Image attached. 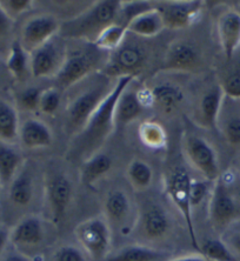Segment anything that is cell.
I'll return each mask as SVG.
<instances>
[{
  "mask_svg": "<svg viewBox=\"0 0 240 261\" xmlns=\"http://www.w3.org/2000/svg\"><path fill=\"white\" fill-rule=\"evenodd\" d=\"M134 78L133 75H124L117 79L111 93L95 111L85 128L75 137V141L69 149V154L73 155V158L86 160L97 154V151L102 147L112 130L115 128L114 112L117 102L120 95L130 86Z\"/></svg>",
  "mask_w": 240,
  "mask_h": 261,
  "instance_id": "1",
  "label": "cell"
},
{
  "mask_svg": "<svg viewBox=\"0 0 240 261\" xmlns=\"http://www.w3.org/2000/svg\"><path fill=\"white\" fill-rule=\"evenodd\" d=\"M110 78L104 72L95 73L93 82H86L85 78L84 86L75 92V95L69 99L64 118V129L69 136L76 137L85 128L88 120L113 90Z\"/></svg>",
  "mask_w": 240,
  "mask_h": 261,
  "instance_id": "2",
  "label": "cell"
},
{
  "mask_svg": "<svg viewBox=\"0 0 240 261\" xmlns=\"http://www.w3.org/2000/svg\"><path fill=\"white\" fill-rule=\"evenodd\" d=\"M122 2H97L86 11L60 24L59 36L93 44L99 34L117 21Z\"/></svg>",
  "mask_w": 240,
  "mask_h": 261,
  "instance_id": "3",
  "label": "cell"
},
{
  "mask_svg": "<svg viewBox=\"0 0 240 261\" xmlns=\"http://www.w3.org/2000/svg\"><path fill=\"white\" fill-rule=\"evenodd\" d=\"M208 219L215 231L225 232L240 219V197L233 187V176H219L208 201Z\"/></svg>",
  "mask_w": 240,
  "mask_h": 261,
  "instance_id": "4",
  "label": "cell"
},
{
  "mask_svg": "<svg viewBox=\"0 0 240 261\" xmlns=\"http://www.w3.org/2000/svg\"><path fill=\"white\" fill-rule=\"evenodd\" d=\"M102 51L95 45L87 43L83 47L67 51L63 67L56 75L57 85L60 90L77 85L95 72L102 64Z\"/></svg>",
  "mask_w": 240,
  "mask_h": 261,
  "instance_id": "5",
  "label": "cell"
},
{
  "mask_svg": "<svg viewBox=\"0 0 240 261\" xmlns=\"http://www.w3.org/2000/svg\"><path fill=\"white\" fill-rule=\"evenodd\" d=\"M191 182L192 178L186 168L177 167L166 176L165 191L169 199L174 207L179 211L180 216L183 217L185 224H186L191 244L197 251H199V241L196 234L195 224H193V210L191 206V198H189Z\"/></svg>",
  "mask_w": 240,
  "mask_h": 261,
  "instance_id": "6",
  "label": "cell"
},
{
  "mask_svg": "<svg viewBox=\"0 0 240 261\" xmlns=\"http://www.w3.org/2000/svg\"><path fill=\"white\" fill-rule=\"evenodd\" d=\"M75 234L83 251L91 259L105 260L111 253L112 229L104 217L90 218L80 222Z\"/></svg>",
  "mask_w": 240,
  "mask_h": 261,
  "instance_id": "7",
  "label": "cell"
},
{
  "mask_svg": "<svg viewBox=\"0 0 240 261\" xmlns=\"http://www.w3.org/2000/svg\"><path fill=\"white\" fill-rule=\"evenodd\" d=\"M147 61V51L140 43L132 41L127 43L126 39L117 49L111 52L104 67V73L108 76H135L140 72Z\"/></svg>",
  "mask_w": 240,
  "mask_h": 261,
  "instance_id": "8",
  "label": "cell"
},
{
  "mask_svg": "<svg viewBox=\"0 0 240 261\" xmlns=\"http://www.w3.org/2000/svg\"><path fill=\"white\" fill-rule=\"evenodd\" d=\"M185 153L191 166L203 175L205 180L214 182L219 179L220 170L215 149L203 137L187 136L185 139Z\"/></svg>",
  "mask_w": 240,
  "mask_h": 261,
  "instance_id": "9",
  "label": "cell"
},
{
  "mask_svg": "<svg viewBox=\"0 0 240 261\" xmlns=\"http://www.w3.org/2000/svg\"><path fill=\"white\" fill-rule=\"evenodd\" d=\"M132 201L125 191L112 190L104 200V218L112 231L117 229L123 236H127L137 226L138 217H133Z\"/></svg>",
  "mask_w": 240,
  "mask_h": 261,
  "instance_id": "10",
  "label": "cell"
},
{
  "mask_svg": "<svg viewBox=\"0 0 240 261\" xmlns=\"http://www.w3.org/2000/svg\"><path fill=\"white\" fill-rule=\"evenodd\" d=\"M66 46L58 39L52 38L47 43L30 53V70L34 78H47L57 75L63 67L66 58Z\"/></svg>",
  "mask_w": 240,
  "mask_h": 261,
  "instance_id": "11",
  "label": "cell"
},
{
  "mask_svg": "<svg viewBox=\"0 0 240 261\" xmlns=\"http://www.w3.org/2000/svg\"><path fill=\"white\" fill-rule=\"evenodd\" d=\"M137 227L145 240L151 243L162 241L172 229L171 217L158 202H149L138 212Z\"/></svg>",
  "mask_w": 240,
  "mask_h": 261,
  "instance_id": "12",
  "label": "cell"
},
{
  "mask_svg": "<svg viewBox=\"0 0 240 261\" xmlns=\"http://www.w3.org/2000/svg\"><path fill=\"white\" fill-rule=\"evenodd\" d=\"M60 24L56 17L51 14H38L27 19L21 26L19 41L27 52L32 53L34 49L47 43L56 34H59Z\"/></svg>",
  "mask_w": 240,
  "mask_h": 261,
  "instance_id": "13",
  "label": "cell"
},
{
  "mask_svg": "<svg viewBox=\"0 0 240 261\" xmlns=\"http://www.w3.org/2000/svg\"><path fill=\"white\" fill-rule=\"evenodd\" d=\"M73 197L72 182L65 174H54L45 181V203L54 224L63 220Z\"/></svg>",
  "mask_w": 240,
  "mask_h": 261,
  "instance_id": "14",
  "label": "cell"
},
{
  "mask_svg": "<svg viewBox=\"0 0 240 261\" xmlns=\"http://www.w3.org/2000/svg\"><path fill=\"white\" fill-rule=\"evenodd\" d=\"M44 239V221L37 216H25L11 228V244L22 254H25V251L39 247Z\"/></svg>",
  "mask_w": 240,
  "mask_h": 261,
  "instance_id": "15",
  "label": "cell"
},
{
  "mask_svg": "<svg viewBox=\"0 0 240 261\" xmlns=\"http://www.w3.org/2000/svg\"><path fill=\"white\" fill-rule=\"evenodd\" d=\"M203 3L199 0L188 2H166L156 6L160 13L165 28L172 30L186 29L200 13Z\"/></svg>",
  "mask_w": 240,
  "mask_h": 261,
  "instance_id": "16",
  "label": "cell"
},
{
  "mask_svg": "<svg viewBox=\"0 0 240 261\" xmlns=\"http://www.w3.org/2000/svg\"><path fill=\"white\" fill-rule=\"evenodd\" d=\"M34 180L30 166L22 165L20 170L7 186V200L15 210L27 208L34 198Z\"/></svg>",
  "mask_w": 240,
  "mask_h": 261,
  "instance_id": "17",
  "label": "cell"
},
{
  "mask_svg": "<svg viewBox=\"0 0 240 261\" xmlns=\"http://www.w3.org/2000/svg\"><path fill=\"white\" fill-rule=\"evenodd\" d=\"M199 60L198 49L187 41L179 40L169 47L162 70L189 72L198 66Z\"/></svg>",
  "mask_w": 240,
  "mask_h": 261,
  "instance_id": "18",
  "label": "cell"
},
{
  "mask_svg": "<svg viewBox=\"0 0 240 261\" xmlns=\"http://www.w3.org/2000/svg\"><path fill=\"white\" fill-rule=\"evenodd\" d=\"M218 34L227 60L233 58L240 46V12L227 10L218 19Z\"/></svg>",
  "mask_w": 240,
  "mask_h": 261,
  "instance_id": "19",
  "label": "cell"
},
{
  "mask_svg": "<svg viewBox=\"0 0 240 261\" xmlns=\"http://www.w3.org/2000/svg\"><path fill=\"white\" fill-rule=\"evenodd\" d=\"M224 99H225V94H224L222 85H214L207 90V92H205L197 106L196 120L198 125L205 128L215 127Z\"/></svg>",
  "mask_w": 240,
  "mask_h": 261,
  "instance_id": "20",
  "label": "cell"
},
{
  "mask_svg": "<svg viewBox=\"0 0 240 261\" xmlns=\"http://www.w3.org/2000/svg\"><path fill=\"white\" fill-rule=\"evenodd\" d=\"M151 103L165 116H172L183 106L185 97L179 87L170 83L156 85L149 93Z\"/></svg>",
  "mask_w": 240,
  "mask_h": 261,
  "instance_id": "21",
  "label": "cell"
},
{
  "mask_svg": "<svg viewBox=\"0 0 240 261\" xmlns=\"http://www.w3.org/2000/svg\"><path fill=\"white\" fill-rule=\"evenodd\" d=\"M52 140L51 129L39 119H27L19 128V141L27 149L49 147Z\"/></svg>",
  "mask_w": 240,
  "mask_h": 261,
  "instance_id": "22",
  "label": "cell"
},
{
  "mask_svg": "<svg viewBox=\"0 0 240 261\" xmlns=\"http://www.w3.org/2000/svg\"><path fill=\"white\" fill-rule=\"evenodd\" d=\"M144 109V100L137 90H126L120 95L114 112V126L119 129L129 125L140 116Z\"/></svg>",
  "mask_w": 240,
  "mask_h": 261,
  "instance_id": "23",
  "label": "cell"
},
{
  "mask_svg": "<svg viewBox=\"0 0 240 261\" xmlns=\"http://www.w3.org/2000/svg\"><path fill=\"white\" fill-rule=\"evenodd\" d=\"M166 256L167 254L160 249L153 248L149 245L134 244L110 253L105 261H160Z\"/></svg>",
  "mask_w": 240,
  "mask_h": 261,
  "instance_id": "24",
  "label": "cell"
},
{
  "mask_svg": "<svg viewBox=\"0 0 240 261\" xmlns=\"http://www.w3.org/2000/svg\"><path fill=\"white\" fill-rule=\"evenodd\" d=\"M165 29L160 13L154 7L151 11L139 14L127 25V33L138 38H153Z\"/></svg>",
  "mask_w": 240,
  "mask_h": 261,
  "instance_id": "25",
  "label": "cell"
},
{
  "mask_svg": "<svg viewBox=\"0 0 240 261\" xmlns=\"http://www.w3.org/2000/svg\"><path fill=\"white\" fill-rule=\"evenodd\" d=\"M19 114L15 106L0 99V141L13 145L19 140Z\"/></svg>",
  "mask_w": 240,
  "mask_h": 261,
  "instance_id": "26",
  "label": "cell"
},
{
  "mask_svg": "<svg viewBox=\"0 0 240 261\" xmlns=\"http://www.w3.org/2000/svg\"><path fill=\"white\" fill-rule=\"evenodd\" d=\"M112 167V160L108 155L103 153L90 156L84 160L80 170V179L85 186L90 187L106 175Z\"/></svg>",
  "mask_w": 240,
  "mask_h": 261,
  "instance_id": "27",
  "label": "cell"
},
{
  "mask_svg": "<svg viewBox=\"0 0 240 261\" xmlns=\"http://www.w3.org/2000/svg\"><path fill=\"white\" fill-rule=\"evenodd\" d=\"M20 153L12 145L0 141V182L7 187L22 166Z\"/></svg>",
  "mask_w": 240,
  "mask_h": 261,
  "instance_id": "28",
  "label": "cell"
},
{
  "mask_svg": "<svg viewBox=\"0 0 240 261\" xmlns=\"http://www.w3.org/2000/svg\"><path fill=\"white\" fill-rule=\"evenodd\" d=\"M6 67L14 79L21 82L30 70V53L22 47L20 41L15 39L6 57Z\"/></svg>",
  "mask_w": 240,
  "mask_h": 261,
  "instance_id": "29",
  "label": "cell"
},
{
  "mask_svg": "<svg viewBox=\"0 0 240 261\" xmlns=\"http://www.w3.org/2000/svg\"><path fill=\"white\" fill-rule=\"evenodd\" d=\"M127 178L134 190L145 191L152 185L153 171L146 161L141 159H134L127 167Z\"/></svg>",
  "mask_w": 240,
  "mask_h": 261,
  "instance_id": "30",
  "label": "cell"
},
{
  "mask_svg": "<svg viewBox=\"0 0 240 261\" xmlns=\"http://www.w3.org/2000/svg\"><path fill=\"white\" fill-rule=\"evenodd\" d=\"M126 34L127 29L125 26L114 22V24L108 26L99 34L93 45H95L102 51L113 52L114 49H117L124 43V40L126 39Z\"/></svg>",
  "mask_w": 240,
  "mask_h": 261,
  "instance_id": "31",
  "label": "cell"
},
{
  "mask_svg": "<svg viewBox=\"0 0 240 261\" xmlns=\"http://www.w3.org/2000/svg\"><path fill=\"white\" fill-rule=\"evenodd\" d=\"M200 254L208 261H238L222 238H210L199 244Z\"/></svg>",
  "mask_w": 240,
  "mask_h": 261,
  "instance_id": "32",
  "label": "cell"
},
{
  "mask_svg": "<svg viewBox=\"0 0 240 261\" xmlns=\"http://www.w3.org/2000/svg\"><path fill=\"white\" fill-rule=\"evenodd\" d=\"M139 138L149 148L159 149L166 145V132L159 122L144 121L139 127Z\"/></svg>",
  "mask_w": 240,
  "mask_h": 261,
  "instance_id": "33",
  "label": "cell"
},
{
  "mask_svg": "<svg viewBox=\"0 0 240 261\" xmlns=\"http://www.w3.org/2000/svg\"><path fill=\"white\" fill-rule=\"evenodd\" d=\"M217 126H220L224 138L232 146H240V111H226L224 119H218Z\"/></svg>",
  "mask_w": 240,
  "mask_h": 261,
  "instance_id": "34",
  "label": "cell"
},
{
  "mask_svg": "<svg viewBox=\"0 0 240 261\" xmlns=\"http://www.w3.org/2000/svg\"><path fill=\"white\" fill-rule=\"evenodd\" d=\"M156 6L151 5V3L147 2H131V3H122L119 10V14L117 18L118 24L125 26L127 29V25L133 20L135 17L139 14H142L154 9Z\"/></svg>",
  "mask_w": 240,
  "mask_h": 261,
  "instance_id": "35",
  "label": "cell"
},
{
  "mask_svg": "<svg viewBox=\"0 0 240 261\" xmlns=\"http://www.w3.org/2000/svg\"><path fill=\"white\" fill-rule=\"evenodd\" d=\"M61 102V94L58 87H51L46 88L42 91L40 103H39V111L41 113L46 114V116H53L59 109Z\"/></svg>",
  "mask_w": 240,
  "mask_h": 261,
  "instance_id": "36",
  "label": "cell"
},
{
  "mask_svg": "<svg viewBox=\"0 0 240 261\" xmlns=\"http://www.w3.org/2000/svg\"><path fill=\"white\" fill-rule=\"evenodd\" d=\"M44 90L37 87H27L18 94V106L26 112L39 110L41 93Z\"/></svg>",
  "mask_w": 240,
  "mask_h": 261,
  "instance_id": "37",
  "label": "cell"
},
{
  "mask_svg": "<svg viewBox=\"0 0 240 261\" xmlns=\"http://www.w3.org/2000/svg\"><path fill=\"white\" fill-rule=\"evenodd\" d=\"M213 184L208 180H200V179H192L191 182V191H189V198H191V206L192 210L195 207L200 206L206 199L207 194H211Z\"/></svg>",
  "mask_w": 240,
  "mask_h": 261,
  "instance_id": "38",
  "label": "cell"
},
{
  "mask_svg": "<svg viewBox=\"0 0 240 261\" xmlns=\"http://www.w3.org/2000/svg\"><path fill=\"white\" fill-rule=\"evenodd\" d=\"M0 7L7 17L14 21L21 14L32 10L33 2L31 0H0Z\"/></svg>",
  "mask_w": 240,
  "mask_h": 261,
  "instance_id": "39",
  "label": "cell"
},
{
  "mask_svg": "<svg viewBox=\"0 0 240 261\" xmlns=\"http://www.w3.org/2000/svg\"><path fill=\"white\" fill-rule=\"evenodd\" d=\"M86 253L83 248H78L72 245H65L53 253L51 261H87Z\"/></svg>",
  "mask_w": 240,
  "mask_h": 261,
  "instance_id": "40",
  "label": "cell"
},
{
  "mask_svg": "<svg viewBox=\"0 0 240 261\" xmlns=\"http://www.w3.org/2000/svg\"><path fill=\"white\" fill-rule=\"evenodd\" d=\"M14 21L7 17L5 12L0 7V53L5 51L10 53L11 46L13 43H9V38L12 34Z\"/></svg>",
  "mask_w": 240,
  "mask_h": 261,
  "instance_id": "41",
  "label": "cell"
},
{
  "mask_svg": "<svg viewBox=\"0 0 240 261\" xmlns=\"http://www.w3.org/2000/svg\"><path fill=\"white\" fill-rule=\"evenodd\" d=\"M222 87L225 97L233 99V100H240V71L228 75Z\"/></svg>",
  "mask_w": 240,
  "mask_h": 261,
  "instance_id": "42",
  "label": "cell"
},
{
  "mask_svg": "<svg viewBox=\"0 0 240 261\" xmlns=\"http://www.w3.org/2000/svg\"><path fill=\"white\" fill-rule=\"evenodd\" d=\"M222 239L225 241L232 254L237 258L238 261H240V231L227 232Z\"/></svg>",
  "mask_w": 240,
  "mask_h": 261,
  "instance_id": "43",
  "label": "cell"
},
{
  "mask_svg": "<svg viewBox=\"0 0 240 261\" xmlns=\"http://www.w3.org/2000/svg\"><path fill=\"white\" fill-rule=\"evenodd\" d=\"M10 234H11V229L7 228L6 226H0V256L4 254V252H5L9 243H11Z\"/></svg>",
  "mask_w": 240,
  "mask_h": 261,
  "instance_id": "44",
  "label": "cell"
},
{
  "mask_svg": "<svg viewBox=\"0 0 240 261\" xmlns=\"http://www.w3.org/2000/svg\"><path fill=\"white\" fill-rule=\"evenodd\" d=\"M0 261H33V260H32V258H30V256H27L25 254H22V253H20V252L15 251L13 253H10V254L5 255Z\"/></svg>",
  "mask_w": 240,
  "mask_h": 261,
  "instance_id": "45",
  "label": "cell"
},
{
  "mask_svg": "<svg viewBox=\"0 0 240 261\" xmlns=\"http://www.w3.org/2000/svg\"><path fill=\"white\" fill-rule=\"evenodd\" d=\"M167 261H208L203 254H188V255H181L177 256V258L170 259Z\"/></svg>",
  "mask_w": 240,
  "mask_h": 261,
  "instance_id": "46",
  "label": "cell"
},
{
  "mask_svg": "<svg viewBox=\"0 0 240 261\" xmlns=\"http://www.w3.org/2000/svg\"><path fill=\"white\" fill-rule=\"evenodd\" d=\"M2 187H3V186H2V182H0V191H2Z\"/></svg>",
  "mask_w": 240,
  "mask_h": 261,
  "instance_id": "47",
  "label": "cell"
}]
</instances>
